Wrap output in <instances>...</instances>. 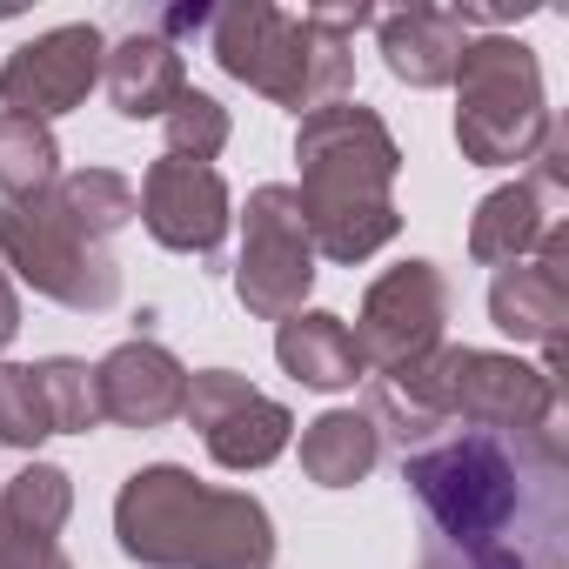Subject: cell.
<instances>
[{
    "label": "cell",
    "instance_id": "cell-1",
    "mask_svg": "<svg viewBox=\"0 0 569 569\" xmlns=\"http://www.w3.org/2000/svg\"><path fill=\"white\" fill-rule=\"evenodd\" d=\"M402 482L429 509L436 536L449 549H496L509 542L529 516L556 529V496H562V442L549 429L536 436H436L402 456ZM549 569V562H542Z\"/></svg>",
    "mask_w": 569,
    "mask_h": 569
},
{
    "label": "cell",
    "instance_id": "cell-2",
    "mask_svg": "<svg viewBox=\"0 0 569 569\" xmlns=\"http://www.w3.org/2000/svg\"><path fill=\"white\" fill-rule=\"evenodd\" d=\"M296 161H302L296 201H302L316 254L369 261L376 248L396 241L402 214H396L389 188H396L402 148H396V134L382 128L376 108H362V101L309 108L302 128H296Z\"/></svg>",
    "mask_w": 569,
    "mask_h": 569
},
{
    "label": "cell",
    "instance_id": "cell-3",
    "mask_svg": "<svg viewBox=\"0 0 569 569\" xmlns=\"http://www.w3.org/2000/svg\"><path fill=\"white\" fill-rule=\"evenodd\" d=\"M121 556L141 569H268L274 522L248 489H208L181 462L134 469L114 496Z\"/></svg>",
    "mask_w": 569,
    "mask_h": 569
},
{
    "label": "cell",
    "instance_id": "cell-4",
    "mask_svg": "<svg viewBox=\"0 0 569 569\" xmlns=\"http://www.w3.org/2000/svg\"><path fill=\"white\" fill-rule=\"evenodd\" d=\"M214 34V61L221 74H234L241 88L281 101V108H329L349 94L356 81V54L349 41H329L322 28H309V14H281L268 0H241V8H214L208 21Z\"/></svg>",
    "mask_w": 569,
    "mask_h": 569
},
{
    "label": "cell",
    "instance_id": "cell-5",
    "mask_svg": "<svg viewBox=\"0 0 569 569\" xmlns=\"http://www.w3.org/2000/svg\"><path fill=\"white\" fill-rule=\"evenodd\" d=\"M402 382V396L449 436V422L482 429V436H536L556 416V376L529 369L516 356L496 349H456L442 342L436 356H422L416 369L389 376Z\"/></svg>",
    "mask_w": 569,
    "mask_h": 569
},
{
    "label": "cell",
    "instance_id": "cell-6",
    "mask_svg": "<svg viewBox=\"0 0 569 569\" xmlns=\"http://www.w3.org/2000/svg\"><path fill=\"white\" fill-rule=\"evenodd\" d=\"M549 94L536 48L516 34H482L456 61V141L476 168H516L536 161L549 141Z\"/></svg>",
    "mask_w": 569,
    "mask_h": 569
},
{
    "label": "cell",
    "instance_id": "cell-7",
    "mask_svg": "<svg viewBox=\"0 0 569 569\" xmlns=\"http://www.w3.org/2000/svg\"><path fill=\"white\" fill-rule=\"evenodd\" d=\"M0 261H8L34 296L61 302V309H81V316H101L121 302V268L101 241L74 234L48 194L34 201H8L0 208Z\"/></svg>",
    "mask_w": 569,
    "mask_h": 569
},
{
    "label": "cell",
    "instance_id": "cell-8",
    "mask_svg": "<svg viewBox=\"0 0 569 569\" xmlns=\"http://www.w3.org/2000/svg\"><path fill=\"white\" fill-rule=\"evenodd\" d=\"M316 289V241H309V221H302V201L296 188H254L248 208H241V268H234V296L248 316L261 322H289L302 316Z\"/></svg>",
    "mask_w": 569,
    "mask_h": 569
},
{
    "label": "cell",
    "instance_id": "cell-9",
    "mask_svg": "<svg viewBox=\"0 0 569 569\" xmlns=\"http://www.w3.org/2000/svg\"><path fill=\"white\" fill-rule=\"evenodd\" d=\"M442 322H449V281L436 261H396L389 274L369 281L362 296V322L349 329L362 349V369L376 376H402L422 356L442 349Z\"/></svg>",
    "mask_w": 569,
    "mask_h": 569
},
{
    "label": "cell",
    "instance_id": "cell-10",
    "mask_svg": "<svg viewBox=\"0 0 569 569\" xmlns=\"http://www.w3.org/2000/svg\"><path fill=\"white\" fill-rule=\"evenodd\" d=\"M181 416L201 429L208 456H214L221 469H234V476L268 469L281 449H289V436H296V416L281 409L274 396H261L248 376H234V369H201V376H188Z\"/></svg>",
    "mask_w": 569,
    "mask_h": 569
},
{
    "label": "cell",
    "instance_id": "cell-11",
    "mask_svg": "<svg viewBox=\"0 0 569 569\" xmlns=\"http://www.w3.org/2000/svg\"><path fill=\"white\" fill-rule=\"evenodd\" d=\"M101 61H108V34L101 28H88V21L48 28V34L21 41L8 61H0V108L48 128L54 114L88 101V88L101 81Z\"/></svg>",
    "mask_w": 569,
    "mask_h": 569
},
{
    "label": "cell",
    "instance_id": "cell-12",
    "mask_svg": "<svg viewBox=\"0 0 569 569\" xmlns=\"http://www.w3.org/2000/svg\"><path fill=\"white\" fill-rule=\"evenodd\" d=\"M141 221L161 248L174 254H214L234 208H228V181L208 168V161H181V154H161L148 174H141Z\"/></svg>",
    "mask_w": 569,
    "mask_h": 569
},
{
    "label": "cell",
    "instance_id": "cell-13",
    "mask_svg": "<svg viewBox=\"0 0 569 569\" xmlns=\"http://www.w3.org/2000/svg\"><path fill=\"white\" fill-rule=\"evenodd\" d=\"M489 322L502 336H516V342L549 349V362H556L562 322H569V228L562 221L542 228V241H536L529 261L496 268V281H489Z\"/></svg>",
    "mask_w": 569,
    "mask_h": 569
},
{
    "label": "cell",
    "instance_id": "cell-14",
    "mask_svg": "<svg viewBox=\"0 0 569 569\" xmlns=\"http://www.w3.org/2000/svg\"><path fill=\"white\" fill-rule=\"evenodd\" d=\"M94 396H101V422L121 429H161L181 416L188 402V369L161 349V342H121L114 356L94 362Z\"/></svg>",
    "mask_w": 569,
    "mask_h": 569
},
{
    "label": "cell",
    "instance_id": "cell-15",
    "mask_svg": "<svg viewBox=\"0 0 569 569\" xmlns=\"http://www.w3.org/2000/svg\"><path fill=\"white\" fill-rule=\"evenodd\" d=\"M101 81H108V101H114V114H121V121H161V114L188 94L181 48H174V41H161L154 28H134V34L108 41Z\"/></svg>",
    "mask_w": 569,
    "mask_h": 569
},
{
    "label": "cell",
    "instance_id": "cell-16",
    "mask_svg": "<svg viewBox=\"0 0 569 569\" xmlns=\"http://www.w3.org/2000/svg\"><path fill=\"white\" fill-rule=\"evenodd\" d=\"M382 28V61L396 81L409 88H449L456 61L469 48V21L442 14V8H409V14H376Z\"/></svg>",
    "mask_w": 569,
    "mask_h": 569
},
{
    "label": "cell",
    "instance_id": "cell-17",
    "mask_svg": "<svg viewBox=\"0 0 569 569\" xmlns=\"http://www.w3.org/2000/svg\"><path fill=\"white\" fill-rule=\"evenodd\" d=\"M274 356H281V369H289L296 382H309V389H322V396L356 389V382L369 376V369H362V349H356V336H349V322L329 316V309L289 316V322L274 329Z\"/></svg>",
    "mask_w": 569,
    "mask_h": 569
},
{
    "label": "cell",
    "instance_id": "cell-18",
    "mask_svg": "<svg viewBox=\"0 0 569 569\" xmlns=\"http://www.w3.org/2000/svg\"><path fill=\"white\" fill-rule=\"evenodd\" d=\"M382 462V436L362 409H329L302 429V476L316 489H356Z\"/></svg>",
    "mask_w": 569,
    "mask_h": 569
},
{
    "label": "cell",
    "instance_id": "cell-19",
    "mask_svg": "<svg viewBox=\"0 0 569 569\" xmlns=\"http://www.w3.org/2000/svg\"><path fill=\"white\" fill-rule=\"evenodd\" d=\"M542 228H549L542 194H536L529 181H509V188H496V194H482V201H476L469 254H476L482 268H516V261H529V254H536Z\"/></svg>",
    "mask_w": 569,
    "mask_h": 569
},
{
    "label": "cell",
    "instance_id": "cell-20",
    "mask_svg": "<svg viewBox=\"0 0 569 569\" xmlns=\"http://www.w3.org/2000/svg\"><path fill=\"white\" fill-rule=\"evenodd\" d=\"M48 208H54L74 234L108 241L114 228H128V221L141 214V194H134V181L114 174V168H74V174H61V181L48 188Z\"/></svg>",
    "mask_w": 569,
    "mask_h": 569
},
{
    "label": "cell",
    "instance_id": "cell-21",
    "mask_svg": "<svg viewBox=\"0 0 569 569\" xmlns=\"http://www.w3.org/2000/svg\"><path fill=\"white\" fill-rule=\"evenodd\" d=\"M68 509H74V476L54 469V462H28L14 482H0V522L21 529V536H48L54 542Z\"/></svg>",
    "mask_w": 569,
    "mask_h": 569
},
{
    "label": "cell",
    "instance_id": "cell-22",
    "mask_svg": "<svg viewBox=\"0 0 569 569\" xmlns=\"http://www.w3.org/2000/svg\"><path fill=\"white\" fill-rule=\"evenodd\" d=\"M61 181V141L41 121L0 114V194L8 201H34Z\"/></svg>",
    "mask_w": 569,
    "mask_h": 569
},
{
    "label": "cell",
    "instance_id": "cell-23",
    "mask_svg": "<svg viewBox=\"0 0 569 569\" xmlns=\"http://www.w3.org/2000/svg\"><path fill=\"white\" fill-rule=\"evenodd\" d=\"M34 382H41V396H48L54 436H88V429H101V396H94V369H88V362L48 356V362H34Z\"/></svg>",
    "mask_w": 569,
    "mask_h": 569
},
{
    "label": "cell",
    "instance_id": "cell-24",
    "mask_svg": "<svg viewBox=\"0 0 569 569\" xmlns=\"http://www.w3.org/2000/svg\"><path fill=\"white\" fill-rule=\"evenodd\" d=\"M161 128H168V154H181V161H208L214 168V154L228 148V108L214 94H201V88H188L161 114Z\"/></svg>",
    "mask_w": 569,
    "mask_h": 569
},
{
    "label": "cell",
    "instance_id": "cell-25",
    "mask_svg": "<svg viewBox=\"0 0 569 569\" xmlns=\"http://www.w3.org/2000/svg\"><path fill=\"white\" fill-rule=\"evenodd\" d=\"M54 436V416H48V396L34 382L28 362H0V442L8 449H34Z\"/></svg>",
    "mask_w": 569,
    "mask_h": 569
},
{
    "label": "cell",
    "instance_id": "cell-26",
    "mask_svg": "<svg viewBox=\"0 0 569 569\" xmlns=\"http://www.w3.org/2000/svg\"><path fill=\"white\" fill-rule=\"evenodd\" d=\"M0 569H74V562L61 556V542H48V536H21V529L0 522Z\"/></svg>",
    "mask_w": 569,
    "mask_h": 569
},
{
    "label": "cell",
    "instance_id": "cell-27",
    "mask_svg": "<svg viewBox=\"0 0 569 569\" xmlns=\"http://www.w3.org/2000/svg\"><path fill=\"white\" fill-rule=\"evenodd\" d=\"M208 21H214V8H174V14H161V28H154V34H161V41H174V34H201Z\"/></svg>",
    "mask_w": 569,
    "mask_h": 569
},
{
    "label": "cell",
    "instance_id": "cell-28",
    "mask_svg": "<svg viewBox=\"0 0 569 569\" xmlns=\"http://www.w3.org/2000/svg\"><path fill=\"white\" fill-rule=\"evenodd\" d=\"M21 336V296H14V281H8V268H0V349H8Z\"/></svg>",
    "mask_w": 569,
    "mask_h": 569
}]
</instances>
